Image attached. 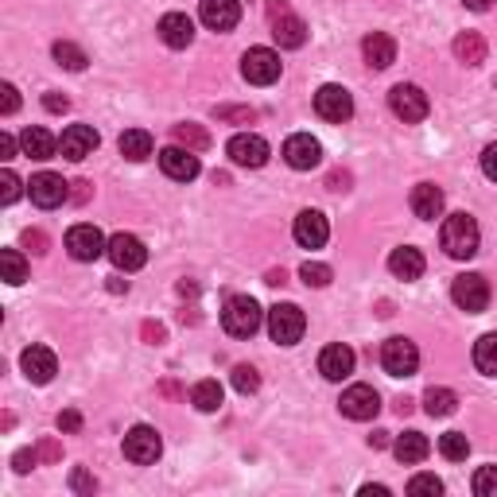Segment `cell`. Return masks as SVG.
Wrapping results in <instances>:
<instances>
[{
    "mask_svg": "<svg viewBox=\"0 0 497 497\" xmlns=\"http://www.w3.org/2000/svg\"><path fill=\"white\" fill-rule=\"evenodd\" d=\"M439 241H443V249H447V257L470 261L474 253H478V241H482L478 221H474L470 214H451L439 229Z\"/></svg>",
    "mask_w": 497,
    "mask_h": 497,
    "instance_id": "6da1fadb",
    "label": "cell"
},
{
    "mask_svg": "<svg viewBox=\"0 0 497 497\" xmlns=\"http://www.w3.org/2000/svg\"><path fill=\"white\" fill-rule=\"evenodd\" d=\"M264 323V311L253 295H229L226 308H221V326L234 338H253Z\"/></svg>",
    "mask_w": 497,
    "mask_h": 497,
    "instance_id": "7a4b0ae2",
    "label": "cell"
},
{
    "mask_svg": "<svg viewBox=\"0 0 497 497\" xmlns=\"http://www.w3.org/2000/svg\"><path fill=\"white\" fill-rule=\"evenodd\" d=\"M269 20H272V39H277L280 47L295 51V47L308 44V24H303V20L295 16L284 0H272L269 4Z\"/></svg>",
    "mask_w": 497,
    "mask_h": 497,
    "instance_id": "3957f363",
    "label": "cell"
},
{
    "mask_svg": "<svg viewBox=\"0 0 497 497\" xmlns=\"http://www.w3.org/2000/svg\"><path fill=\"white\" fill-rule=\"evenodd\" d=\"M241 78H245L249 86H272V82L280 78V55L269 47H249L245 55H241Z\"/></svg>",
    "mask_w": 497,
    "mask_h": 497,
    "instance_id": "277c9868",
    "label": "cell"
},
{
    "mask_svg": "<svg viewBox=\"0 0 497 497\" xmlns=\"http://www.w3.org/2000/svg\"><path fill=\"white\" fill-rule=\"evenodd\" d=\"M308 331V319H303V311L295 308V303H277V308L269 311V334L272 342L280 346H295Z\"/></svg>",
    "mask_w": 497,
    "mask_h": 497,
    "instance_id": "5b68a950",
    "label": "cell"
},
{
    "mask_svg": "<svg viewBox=\"0 0 497 497\" xmlns=\"http://www.w3.org/2000/svg\"><path fill=\"white\" fill-rule=\"evenodd\" d=\"M164 454V439L156 428L148 424H136L124 431V459L136 462V467H148V462H156Z\"/></svg>",
    "mask_w": 497,
    "mask_h": 497,
    "instance_id": "8992f818",
    "label": "cell"
},
{
    "mask_svg": "<svg viewBox=\"0 0 497 497\" xmlns=\"http://www.w3.org/2000/svg\"><path fill=\"white\" fill-rule=\"evenodd\" d=\"M451 300L467 315H478L490 308V284H485V277H478V272H462V277H454V284H451Z\"/></svg>",
    "mask_w": 497,
    "mask_h": 497,
    "instance_id": "52a82bcc",
    "label": "cell"
},
{
    "mask_svg": "<svg viewBox=\"0 0 497 497\" xmlns=\"http://www.w3.org/2000/svg\"><path fill=\"white\" fill-rule=\"evenodd\" d=\"M381 365H385L389 377H412L420 365V350L412 338H389L385 346H381Z\"/></svg>",
    "mask_w": 497,
    "mask_h": 497,
    "instance_id": "ba28073f",
    "label": "cell"
},
{
    "mask_svg": "<svg viewBox=\"0 0 497 497\" xmlns=\"http://www.w3.org/2000/svg\"><path fill=\"white\" fill-rule=\"evenodd\" d=\"M389 109H393L405 124H416V121L428 117L431 101H428V93L420 90V86H408V82H400V86H393V93H389Z\"/></svg>",
    "mask_w": 497,
    "mask_h": 497,
    "instance_id": "9c48e42d",
    "label": "cell"
},
{
    "mask_svg": "<svg viewBox=\"0 0 497 497\" xmlns=\"http://www.w3.org/2000/svg\"><path fill=\"white\" fill-rule=\"evenodd\" d=\"M315 113H319L323 121H331V124H346L354 117V98H350V90L346 86H319V93H315Z\"/></svg>",
    "mask_w": 497,
    "mask_h": 497,
    "instance_id": "30bf717a",
    "label": "cell"
},
{
    "mask_svg": "<svg viewBox=\"0 0 497 497\" xmlns=\"http://www.w3.org/2000/svg\"><path fill=\"white\" fill-rule=\"evenodd\" d=\"M67 249L74 261H98L101 253H109V241L98 226H90V221H82V226H70L67 229Z\"/></svg>",
    "mask_w": 497,
    "mask_h": 497,
    "instance_id": "8fae6325",
    "label": "cell"
},
{
    "mask_svg": "<svg viewBox=\"0 0 497 497\" xmlns=\"http://www.w3.org/2000/svg\"><path fill=\"white\" fill-rule=\"evenodd\" d=\"M28 190H31V203L44 206V210H55V206H62V203L70 198V183H67L62 175H55V172H39V175H31Z\"/></svg>",
    "mask_w": 497,
    "mask_h": 497,
    "instance_id": "7c38bea8",
    "label": "cell"
},
{
    "mask_svg": "<svg viewBox=\"0 0 497 497\" xmlns=\"http://www.w3.org/2000/svg\"><path fill=\"white\" fill-rule=\"evenodd\" d=\"M284 160H288V167H295V172H311V167L323 164V144L315 140L311 132H295L284 140Z\"/></svg>",
    "mask_w": 497,
    "mask_h": 497,
    "instance_id": "4fadbf2b",
    "label": "cell"
},
{
    "mask_svg": "<svg viewBox=\"0 0 497 497\" xmlns=\"http://www.w3.org/2000/svg\"><path fill=\"white\" fill-rule=\"evenodd\" d=\"M226 156L234 160L237 167H264L269 164V140L257 132H241L226 144Z\"/></svg>",
    "mask_w": 497,
    "mask_h": 497,
    "instance_id": "5bb4252c",
    "label": "cell"
},
{
    "mask_svg": "<svg viewBox=\"0 0 497 497\" xmlns=\"http://www.w3.org/2000/svg\"><path fill=\"white\" fill-rule=\"evenodd\" d=\"M20 369H24V377L31 385H47V381L59 373V357H55V350H47V346H28V350L20 354Z\"/></svg>",
    "mask_w": 497,
    "mask_h": 497,
    "instance_id": "9a60e30c",
    "label": "cell"
},
{
    "mask_svg": "<svg viewBox=\"0 0 497 497\" xmlns=\"http://www.w3.org/2000/svg\"><path fill=\"white\" fill-rule=\"evenodd\" d=\"M109 261L117 264L121 272H136V269H144L148 249H144V241L132 234H113L109 237Z\"/></svg>",
    "mask_w": 497,
    "mask_h": 497,
    "instance_id": "2e32d148",
    "label": "cell"
},
{
    "mask_svg": "<svg viewBox=\"0 0 497 497\" xmlns=\"http://www.w3.org/2000/svg\"><path fill=\"white\" fill-rule=\"evenodd\" d=\"M160 167H164L167 179H179V183H190V179L203 172V167H198V156L190 152V148H183V144L164 148V152H160Z\"/></svg>",
    "mask_w": 497,
    "mask_h": 497,
    "instance_id": "e0dca14e",
    "label": "cell"
},
{
    "mask_svg": "<svg viewBox=\"0 0 497 497\" xmlns=\"http://www.w3.org/2000/svg\"><path fill=\"white\" fill-rule=\"evenodd\" d=\"M338 408H342V416H350V420H373L381 412V397L369 385H350L342 393V400H338Z\"/></svg>",
    "mask_w": 497,
    "mask_h": 497,
    "instance_id": "ac0fdd59",
    "label": "cell"
},
{
    "mask_svg": "<svg viewBox=\"0 0 497 497\" xmlns=\"http://www.w3.org/2000/svg\"><path fill=\"white\" fill-rule=\"evenodd\" d=\"M101 144V136L90 129V124H70L67 132L59 136V152L67 156V160H86V156H93V148Z\"/></svg>",
    "mask_w": 497,
    "mask_h": 497,
    "instance_id": "d6986e66",
    "label": "cell"
},
{
    "mask_svg": "<svg viewBox=\"0 0 497 497\" xmlns=\"http://www.w3.org/2000/svg\"><path fill=\"white\" fill-rule=\"evenodd\" d=\"M198 20H203L210 31H234L237 20H241V4L237 0H203Z\"/></svg>",
    "mask_w": 497,
    "mask_h": 497,
    "instance_id": "ffe728a7",
    "label": "cell"
},
{
    "mask_svg": "<svg viewBox=\"0 0 497 497\" xmlns=\"http://www.w3.org/2000/svg\"><path fill=\"white\" fill-rule=\"evenodd\" d=\"M295 241H300L303 249H323L326 237H331V226H326V218L319 214V210H303L300 218H295Z\"/></svg>",
    "mask_w": 497,
    "mask_h": 497,
    "instance_id": "44dd1931",
    "label": "cell"
},
{
    "mask_svg": "<svg viewBox=\"0 0 497 497\" xmlns=\"http://www.w3.org/2000/svg\"><path fill=\"white\" fill-rule=\"evenodd\" d=\"M319 373H323L326 381L350 377V373H354V350H350V346H342V342L326 346V350L319 354Z\"/></svg>",
    "mask_w": 497,
    "mask_h": 497,
    "instance_id": "7402d4cb",
    "label": "cell"
},
{
    "mask_svg": "<svg viewBox=\"0 0 497 497\" xmlns=\"http://www.w3.org/2000/svg\"><path fill=\"white\" fill-rule=\"evenodd\" d=\"M362 55H365V62L373 70H389L397 62V39L385 36V31H373V36H365Z\"/></svg>",
    "mask_w": 497,
    "mask_h": 497,
    "instance_id": "603a6c76",
    "label": "cell"
},
{
    "mask_svg": "<svg viewBox=\"0 0 497 497\" xmlns=\"http://www.w3.org/2000/svg\"><path fill=\"white\" fill-rule=\"evenodd\" d=\"M160 39L167 47H175V51L190 47V39H195V20L183 16V12H167L160 20Z\"/></svg>",
    "mask_w": 497,
    "mask_h": 497,
    "instance_id": "cb8c5ba5",
    "label": "cell"
},
{
    "mask_svg": "<svg viewBox=\"0 0 497 497\" xmlns=\"http://www.w3.org/2000/svg\"><path fill=\"white\" fill-rule=\"evenodd\" d=\"M424 269H428L424 253L412 249V245H400V249H393V257H389V272H393L397 280H420Z\"/></svg>",
    "mask_w": 497,
    "mask_h": 497,
    "instance_id": "d4e9b609",
    "label": "cell"
},
{
    "mask_svg": "<svg viewBox=\"0 0 497 497\" xmlns=\"http://www.w3.org/2000/svg\"><path fill=\"white\" fill-rule=\"evenodd\" d=\"M443 190L436 183H420L416 190H412V214L416 218H424V221H436L443 214Z\"/></svg>",
    "mask_w": 497,
    "mask_h": 497,
    "instance_id": "484cf974",
    "label": "cell"
},
{
    "mask_svg": "<svg viewBox=\"0 0 497 497\" xmlns=\"http://www.w3.org/2000/svg\"><path fill=\"white\" fill-rule=\"evenodd\" d=\"M393 454L405 462V467H416V462H424L431 454V443H428L424 431H405V436H397Z\"/></svg>",
    "mask_w": 497,
    "mask_h": 497,
    "instance_id": "4316f807",
    "label": "cell"
},
{
    "mask_svg": "<svg viewBox=\"0 0 497 497\" xmlns=\"http://www.w3.org/2000/svg\"><path fill=\"white\" fill-rule=\"evenodd\" d=\"M20 148H24V156H31V160H55L59 140L47 129H24V136H20Z\"/></svg>",
    "mask_w": 497,
    "mask_h": 497,
    "instance_id": "83f0119b",
    "label": "cell"
},
{
    "mask_svg": "<svg viewBox=\"0 0 497 497\" xmlns=\"http://www.w3.org/2000/svg\"><path fill=\"white\" fill-rule=\"evenodd\" d=\"M117 148H121V156L124 160H132V164H140V160H148L152 156V132H144V129H129V132H121V140H117Z\"/></svg>",
    "mask_w": 497,
    "mask_h": 497,
    "instance_id": "f1b7e54d",
    "label": "cell"
},
{
    "mask_svg": "<svg viewBox=\"0 0 497 497\" xmlns=\"http://www.w3.org/2000/svg\"><path fill=\"white\" fill-rule=\"evenodd\" d=\"M454 59L467 62V67H478V62H485V39L478 36V31H462V36L454 39Z\"/></svg>",
    "mask_w": 497,
    "mask_h": 497,
    "instance_id": "f546056e",
    "label": "cell"
},
{
    "mask_svg": "<svg viewBox=\"0 0 497 497\" xmlns=\"http://www.w3.org/2000/svg\"><path fill=\"white\" fill-rule=\"evenodd\" d=\"M474 365H478L485 377H497V334H482L478 342H474Z\"/></svg>",
    "mask_w": 497,
    "mask_h": 497,
    "instance_id": "4dcf8cb0",
    "label": "cell"
},
{
    "mask_svg": "<svg viewBox=\"0 0 497 497\" xmlns=\"http://www.w3.org/2000/svg\"><path fill=\"white\" fill-rule=\"evenodd\" d=\"M190 405L198 412H218L221 408V385L218 381H198V385L190 389Z\"/></svg>",
    "mask_w": 497,
    "mask_h": 497,
    "instance_id": "1f68e13d",
    "label": "cell"
},
{
    "mask_svg": "<svg viewBox=\"0 0 497 497\" xmlns=\"http://www.w3.org/2000/svg\"><path fill=\"white\" fill-rule=\"evenodd\" d=\"M424 408H428V416H451V412L454 408H459V397H454L451 393V389H436V385H431L428 389V393H424Z\"/></svg>",
    "mask_w": 497,
    "mask_h": 497,
    "instance_id": "d6a6232c",
    "label": "cell"
},
{
    "mask_svg": "<svg viewBox=\"0 0 497 497\" xmlns=\"http://www.w3.org/2000/svg\"><path fill=\"white\" fill-rule=\"evenodd\" d=\"M55 62L62 70L78 74V70H86V51H82L78 44H70V39H59V44H55Z\"/></svg>",
    "mask_w": 497,
    "mask_h": 497,
    "instance_id": "836d02e7",
    "label": "cell"
},
{
    "mask_svg": "<svg viewBox=\"0 0 497 497\" xmlns=\"http://www.w3.org/2000/svg\"><path fill=\"white\" fill-rule=\"evenodd\" d=\"M175 144H183L190 148V152H206L210 148V132L206 129H198V124H175Z\"/></svg>",
    "mask_w": 497,
    "mask_h": 497,
    "instance_id": "e575fe53",
    "label": "cell"
},
{
    "mask_svg": "<svg viewBox=\"0 0 497 497\" xmlns=\"http://www.w3.org/2000/svg\"><path fill=\"white\" fill-rule=\"evenodd\" d=\"M0 269H4V280L8 284H24L28 280V261L20 249H4L0 253Z\"/></svg>",
    "mask_w": 497,
    "mask_h": 497,
    "instance_id": "d590c367",
    "label": "cell"
},
{
    "mask_svg": "<svg viewBox=\"0 0 497 497\" xmlns=\"http://www.w3.org/2000/svg\"><path fill=\"white\" fill-rule=\"evenodd\" d=\"M439 451L447 462H462L470 454V439L462 431H447V436H439Z\"/></svg>",
    "mask_w": 497,
    "mask_h": 497,
    "instance_id": "8d00e7d4",
    "label": "cell"
},
{
    "mask_svg": "<svg viewBox=\"0 0 497 497\" xmlns=\"http://www.w3.org/2000/svg\"><path fill=\"white\" fill-rule=\"evenodd\" d=\"M408 493L412 497H439L443 493V482L436 478V474H416V478L408 482Z\"/></svg>",
    "mask_w": 497,
    "mask_h": 497,
    "instance_id": "74e56055",
    "label": "cell"
},
{
    "mask_svg": "<svg viewBox=\"0 0 497 497\" xmlns=\"http://www.w3.org/2000/svg\"><path fill=\"white\" fill-rule=\"evenodd\" d=\"M234 389H237L241 397L257 393V389H261V373H257L253 365H237V369H234Z\"/></svg>",
    "mask_w": 497,
    "mask_h": 497,
    "instance_id": "f35d334b",
    "label": "cell"
},
{
    "mask_svg": "<svg viewBox=\"0 0 497 497\" xmlns=\"http://www.w3.org/2000/svg\"><path fill=\"white\" fill-rule=\"evenodd\" d=\"M300 277H303V284H308V288H326V284H331V269H326V264H319V261H308L300 269Z\"/></svg>",
    "mask_w": 497,
    "mask_h": 497,
    "instance_id": "ab89813d",
    "label": "cell"
},
{
    "mask_svg": "<svg viewBox=\"0 0 497 497\" xmlns=\"http://www.w3.org/2000/svg\"><path fill=\"white\" fill-rule=\"evenodd\" d=\"M474 493L478 497H497V467H482L474 474Z\"/></svg>",
    "mask_w": 497,
    "mask_h": 497,
    "instance_id": "60d3db41",
    "label": "cell"
},
{
    "mask_svg": "<svg viewBox=\"0 0 497 497\" xmlns=\"http://www.w3.org/2000/svg\"><path fill=\"white\" fill-rule=\"evenodd\" d=\"M20 187H24V183H20V179H16L12 172H0V203L12 206L16 198H20Z\"/></svg>",
    "mask_w": 497,
    "mask_h": 497,
    "instance_id": "b9f144b4",
    "label": "cell"
},
{
    "mask_svg": "<svg viewBox=\"0 0 497 497\" xmlns=\"http://www.w3.org/2000/svg\"><path fill=\"white\" fill-rule=\"evenodd\" d=\"M16 109H20V93H16L12 82H4V86H0V113H4V117H12Z\"/></svg>",
    "mask_w": 497,
    "mask_h": 497,
    "instance_id": "7bdbcfd3",
    "label": "cell"
},
{
    "mask_svg": "<svg viewBox=\"0 0 497 497\" xmlns=\"http://www.w3.org/2000/svg\"><path fill=\"white\" fill-rule=\"evenodd\" d=\"M20 241H24V249H31L36 257H44V253H47V234H44V229H24V237H20Z\"/></svg>",
    "mask_w": 497,
    "mask_h": 497,
    "instance_id": "ee69618b",
    "label": "cell"
},
{
    "mask_svg": "<svg viewBox=\"0 0 497 497\" xmlns=\"http://www.w3.org/2000/svg\"><path fill=\"white\" fill-rule=\"evenodd\" d=\"M214 117H218V121H253L257 113H253V109H237V105H218Z\"/></svg>",
    "mask_w": 497,
    "mask_h": 497,
    "instance_id": "f6af8a7d",
    "label": "cell"
},
{
    "mask_svg": "<svg viewBox=\"0 0 497 497\" xmlns=\"http://www.w3.org/2000/svg\"><path fill=\"white\" fill-rule=\"evenodd\" d=\"M70 485H74V493H93V490H98V478H93V474H86V470H74Z\"/></svg>",
    "mask_w": 497,
    "mask_h": 497,
    "instance_id": "bcb514c9",
    "label": "cell"
},
{
    "mask_svg": "<svg viewBox=\"0 0 497 497\" xmlns=\"http://www.w3.org/2000/svg\"><path fill=\"white\" fill-rule=\"evenodd\" d=\"M482 172H485V179H493V183H497V144L482 148Z\"/></svg>",
    "mask_w": 497,
    "mask_h": 497,
    "instance_id": "7dc6e473",
    "label": "cell"
},
{
    "mask_svg": "<svg viewBox=\"0 0 497 497\" xmlns=\"http://www.w3.org/2000/svg\"><path fill=\"white\" fill-rule=\"evenodd\" d=\"M39 459H44V462H59L62 459V447H59V443L55 439H44V443H39Z\"/></svg>",
    "mask_w": 497,
    "mask_h": 497,
    "instance_id": "c3c4849f",
    "label": "cell"
},
{
    "mask_svg": "<svg viewBox=\"0 0 497 497\" xmlns=\"http://www.w3.org/2000/svg\"><path fill=\"white\" fill-rule=\"evenodd\" d=\"M140 334H144V342H152V346H160L164 338H167V331H164L160 323H144V326H140Z\"/></svg>",
    "mask_w": 497,
    "mask_h": 497,
    "instance_id": "681fc988",
    "label": "cell"
},
{
    "mask_svg": "<svg viewBox=\"0 0 497 497\" xmlns=\"http://www.w3.org/2000/svg\"><path fill=\"white\" fill-rule=\"evenodd\" d=\"M36 459H39L36 451H16V459H12V467H16V474H28L31 467H36Z\"/></svg>",
    "mask_w": 497,
    "mask_h": 497,
    "instance_id": "f907efd6",
    "label": "cell"
},
{
    "mask_svg": "<svg viewBox=\"0 0 497 497\" xmlns=\"http://www.w3.org/2000/svg\"><path fill=\"white\" fill-rule=\"evenodd\" d=\"M0 160H16V136L0 132Z\"/></svg>",
    "mask_w": 497,
    "mask_h": 497,
    "instance_id": "816d5d0a",
    "label": "cell"
},
{
    "mask_svg": "<svg viewBox=\"0 0 497 497\" xmlns=\"http://www.w3.org/2000/svg\"><path fill=\"white\" fill-rule=\"evenodd\" d=\"M78 428H82L78 412H59V431H78Z\"/></svg>",
    "mask_w": 497,
    "mask_h": 497,
    "instance_id": "f5cc1de1",
    "label": "cell"
},
{
    "mask_svg": "<svg viewBox=\"0 0 497 497\" xmlns=\"http://www.w3.org/2000/svg\"><path fill=\"white\" fill-rule=\"evenodd\" d=\"M44 105H47V113H67V109H70V101L62 98V93H47Z\"/></svg>",
    "mask_w": 497,
    "mask_h": 497,
    "instance_id": "db71d44e",
    "label": "cell"
},
{
    "mask_svg": "<svg viewBox=\"0 0 497 497\" xmlns=\"http://www.w3.org/2000/svg\"><path fill=\"white\" fill-rule=\"evenodd\" d=\"M326 187L331 190H350V172H331L326 175Z\"/></svg>",
    "mask_w": 497,
    "mask_h": 497,
    "instance_id": "11a10c76",
    "label": "cell"
},
{
    "mask_svg": "<svg viewBox=\"0 0 497 497\" xmlns=\"http://www.w3.org/2000/svg\"><path fill=\"white\" fill-rule=\"evenodd\" d=\"M74 190H70V198H74V203H86V198H90V183H86V179H78V183H70Z\"/></svg>",
    "mask_w": 497,
    "mask_h": 497,
    "instance_id": "9f6ffc18",
    "label": "cell"
},
{
    "mask_svg": "<svg viewBox=\"0 0 497 497\" xmlns=\"http://www.w3.org/2000/svg\"><path fill=\"white\" fill-rule=\"evenodd\" d=\"M362 497H389V490L385 485H362V490H357Z\"/></svg>",
    "mask_w": 497,
    "mask_h": 497,
    "instance_id": "6f0895ef",
    "label": "cell"
},
{
    "mask_svg": "<svg viewBox=\"0 0 497 497\" xmlns=\"http://www.w3.org/2000/svg\"><path fill=\"white\" fill-rule=\"evenodd\" d=\"M462 4H467L470 12H490V4H493V0H462Z\"/></svg>",
    "mask_w": 497,
    "mask_h": 497,
    "instance_id": "680465c9",
    "label": "cell"
},
{
    "mask_svg": "<svg viewBox=\"0 0 497 497\" xmlns=\"http://www.w3.org/2000/svg\"><path fill=\"white\" fill-rule=\"evenodd\" d=\"M369 447H389V431H373V436H369Z\"/></svg>",
    "mask_w": 497,
    "mask_h": 497,
    "instance_id": "91938a15",
    "label": "cell"
},
{
    "mask_svg": "<svg viewBox=\"0 0 497 497\" xmlns=\"http://www.w3.org/2000/svg\"><path fill=\"white\" fill-rule=\"evenodd\" d=\"M264 284H284V269H272V272H269V280H264Z\"/></svg>",
    "mask_w": 497,
    "mask_h": 497,
    "instance_id": "94428289",
    "label": "cell"
}]
</instances>
